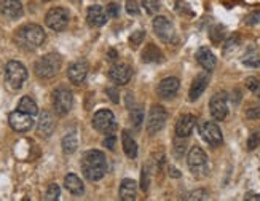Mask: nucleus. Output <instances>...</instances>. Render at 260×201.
I'll return each mask as SVG.
<instances>
[{"instance_id": "obj_34", "label": "nucleus", "mask_w": 260, "mask_h": 201, "mask_svg": "<svg viewBox=\"0 0 260 201\" xmlns=\"http://www.w3.org/2000/svg\"><path fill=\"white\" fill-rule=\"evenodd\" d=\"M142 7L145 8V11L149 15H156L160 11V0H142Z\"/></svg>"}, {"instance_id": "obj_14", "label": "nucleus", "mask_w": 260, "mask_h": 201, "mask_svg": "<svg viewBox=\"0 0 260 201\" xmlns=\"http://www.w3.org/2000/svg\"><path fill=\"white\" fill-rule=\"evenodd\" d=\"M56 129V118L51 112L43 110L40 117H39V123H37V132L42 138H50L51 134Z\"/></svg>"}, {"instance_id": "obj_45", "label": "nucleus", "mask_w": 260, "mask_h": 201, "mask_svg": "<svg viewBox=\"0 0 260 201\" xmlns=\"http://www.w3.org/2000/svg\"><path fill=\"white\" fill-rule=\"evenodd\" d=\"M107 96H109L112 100H114V103H118V100H120V97H118V91H117L115 88H107Z\"/></svg>"}, {"instance_id": "obj_8", "label": "nucleus", "mask_w": 260, "mask_h": 201, "mask_svg": "<svg viewBox=\"0 0 260 201\" xmlns=\"http://www.w3.org/2000/svg\"><path fill=\"white\" fill-rule=\"evenodd\" d=\"M209 112L211 117L217 121H223L229 115V94L225 91L216 93L209 100Z\"/></svg>"}, {"instance_id": "obj_37", "label": "nucleus", "mask_w": 260, "mask_h": 201, "mask_svg": "<svg viewBox=\"0 0 260 201\" xmlns=\"http://www.w3.org/2000/svg\"><path fill=\"white\" fill-rule=\"evenodd\" d=\"M141 190L142 192H147L150 187V173L147 170V166H142V171H141Z\"/></svg>"}, {"instance_id": "obj_12", "label": "nucleus", "mask_w": 260, "mask_h": 201, "mask_svg": "<svg viewBox=\"0 0 260 201\" xmlns=\"http://www.w3.org/2000/svg\"><path fill=\"white\" fill-rule=\"evenodd\" d=\"M153 30L166 43H173L176 39V29L166 16H156L153 19Z\"/></svg>"}, {"instance_id": "obj_36", "label": "nucleus", "mask_w": 260, "mask_h": 201, "mask_svg": "<svg viewBox=\"0 0 260 201\" xmlns=\"http://www.w3.org/2000/svg\"><path fill=\"white\" fill-rule=\"evenodd\" d=\"M145 39V32L144 30H136L133 32L131 36H129V45H131V48H138L139 45L144 42Z\"/></svg>"}, {"instance_id": "obj_7", "label": "nucleus", "mask_w": 260, "mask_h": 201, "mask_svg": "<svg viewBox=\"0 0 260 201\" xmlns=\"http://www.w3.org/2000/svg\"><path fill=\"white\" fill-rule=\"evenodd\" d=\"M69 11L62 7H54L51 10H48L47 16H45V22L47 26L54 30V32H62L67 24H69Z\"/></svg>"}, {"instance_id": "obj_27", "label": "nucleus", "mask_w": 260, "mask_h": 201, "mask_svg": "<svg viewBox=\"0 0 260 201\" xmlns=\"http://www.w3.org/2000/svg\"><path fill=\"white\" fill-rule=\"evenodd\" d=\"M18 110L24 112V114H29V115H37L39 114V107L36 104V100L30 99L29 96H24L21 97V100L18 103Z\"/></svg>"}, {"instance_id": "obj_40", "label": "nucleus", "mask_w": 260, "mask_h": 201, "mask_svg": "<svg viewBox=\"0 0 260 201\" xmlns=\"http://www.w3.org/2000/svg\"><path fill=\"white\" fill-rule=\"evenodd\" d=\"M258 22H260V10L252 11L251 15L246 16V24L247 26H255V24H258Z\"/></svg>"}, {"instance_id": "obj_20", "label": "nucleus", "mask_w": 260, "mask_h": 201, "mask_svg": "<svg viewBox=\"0 0 260 201\" xmlns=\"http://www.w3.org/2000/svg\"><path fill=\"white\" fill-rule=\"evenodd\" d=\"M209 85V75L208 74H200L195 77V80L191 82L190 91H188V99L190 100H197L200 96L206 91V88Z\"/></svg>"}, {"instance_id": "obj_24", "label": "nucleus", "mask_w": 260, "mask_h": 201, "mask_svg": "<svg viewBox=\"0 0 260 201\" xmlns=\"http://www.w3.org/2000/svg\"><path fill=\"white\" fill-rule=\"evenodd\" d=\"M64 184H66V188L69 190V192L75 196H80L83 195L85 192V187H83V182H82V179L78 177L77 174H67L66 179H64Z\"/></svg>"}, {"instance_id": "obj_4", "label": "nucleus", "mask_w": 260, "mask_h": 201, "mask_svg": "<svg viewBox=\"0 0 260 201\" xmlns=\"http://www.w3.org/2000/svg\"><path fill=\"white\" fill-rule=\"evenodd\" d=\"M5 80L13 89H19L27 80V69L18 61H10L5 65Z\"/></svg>"}, {"instance_id": "obj_10", "label": "nucleus", "mask_w": 260, "mask_h": 201, "mask_svg": "<svg viewBox=\"0 0 260 201\" xmlns=\"http://www.w3.org/2000/svg\"><path fill=\"white\" fill-rule=\"evenodd\" d=\"M200 136L205 139V142H208L211 147H219L223 142V134L220 131V128L217 126V123L214 121H203L200 128Z\"/></svg>"}, {"instance_id": "obj_3", "label": "nucleus", "mask_w": 260, "mask_h": 201, "mask_svg": "<svg viewBox=\"0 0 260 201\" xmlns=\"http://www.w3.org/2000/svg\"><path fill=\"white\" fill-rule=\"evenodd\" d=\"M61 64H62V59L59 54L48 53L37 59L36 65H34V71H36L39 78L47 80V78H53L54 75H58V72L61 69Z\"/></svg>"}, {"instance_id": "obj_6", "label": "nucleus", "mask_w": 260, "mask_h": 201, "mask_svg": "<svg viewBox=\"0 0 260 201\" xmlns=\"http://www.w3.org/2000/svg\"><path fill=\"white\" fill-rule=\"evenodd\" d=\"M93 128L98 132H103V134L114 132L117 129V120H115L114 112H110L107 109L98 110L93 117Z\"/></svg>"}, {"instance_id": "obj_22", "label": "nucleus", "mask_w": 260, "mask_h": 201, "mask_svg": "<svg viewBox=\"0 0 260 201\" xmlns=\"http://www.w3.org/2000/svg\"><path fill=\"white\" fill-rule=\"evenodd\" d=\"M0 11H2L4 16L10 19H18L22 16V4L19 0H2Z\"/></svg>"}, {"instance_id": "obj_38", "label": "nucleus", "mask_w": 260, "mask_h": 201, "mask_svg": "<svg viewBox=\"0 0 260 201\" xmlns=\"http://www.w3.org/2000/svg\"><path fill=\"white\" fill-rule=\"evenodd\" d=\"M258 145H260V134L252 132L249 139H247V150H255Z\"/></svg>"}, {"instance_id": "obj_11", "label": "nucleus", "mask_w": 260, "mask_h": 201, "mask_svg": "<svg viewBox=\"0 0 260 201\" xmlns=\"http://www.w3.org/2000/svg\"><path fill=\"white\" fill-rule=\"evenodd\" d=\"M168 120V112L161 106H153L149 112V118H147V132L149 134H156L160 132Z\"/></svg>"}, {"instance_id": "obj_46", "label": "nucleus", "mask_w": 260, "mask_h": 201, "mask_svg": "<svg viewBox=\"0 0 260 201\" xmlns=\"http://www.w3.org/2000/svg\"><path fill=\"white\" fill-rule=\"evenodd\" d=\"M107 58H109V61H115L117 58H118V54H117V51L112 48V50H109V53H107Z\"/></svg>"}, {"instance_id": "obj_29", "label": "nucleus", "mask_w": 260, "mask_h": 201, "mask_svg": "<svg viewBox=\"0 0 260 201\" xmlns=\"http://www.w3.org/2000/svg\"><path fill=\"white\" fill-rule=\"evenodd\" d=\"M129 120H131L133 128L138 131L141 128V125H142V121H144V109L141 106L131 107V110H129Z\"/></svg>"}, {"instance_id": "obj_28", "label": "nucleus", "mask_w": 260, "mask_h": 201, "mask_svg": "<svg viewBox=\"0 0 260 201\" xmlns=\"http://www.w3.org/2000/svg\"><path fill=\"white\" fill-rule=\"evenodd\" d=\"M77 145H78V139L75 132H69L62 138V152L66 155H72L77 150Z\"/></svg>"}, {"instance_id": "obj_21", "label": "nucleus", "mask_w": 260, "mask_h": 201, "mask_svg": "<svg viewBox=\"0 0 260 201\" xmlns=\"http://www.w3.org/2000/svg\"><path fill=\"white\" fill-rule=\"evenodd\" d=\"M197 61H198V64L203 67V69L208 71V72H212L214 69H216V65H217L216 56H214V53L208 47L198 48V51H197Z\"/></svg>"}, {"instance_id": "obj_35", "label": "nucleus", "mask_w": 260, "mask_h": 201, "mask_svg": "<svg viewBox=\"0 0 260 201\" xmlns=\"http://www.w3.org/2000/svg\"><path fill=\"white\" fill-rule=\"evenodd\" d=\"M246 86H247V89H249L252 94H255L257 97H260V80H258V78H255V77H247L246 78Z\"/></svg>"}, {"instance_id": "obj_9", "label": "nucleus", "mask_w": 260, "mask_h": 201, "mask_svg": "<svg viewBox=\"0 0 260 201\" xmlns=\"http://www.w3.org/2000/svg\"><path fill=\"white\" fill-rule=\"evenodd\" d=\"M74 96L67 88H58L53 93V107L58 115H67L72 109Z\"/></svg>"}, {"instance_id": "obj_1", "label": "nucleus", "mask_w": 260, "mask_h": 201, "mask_svg": "<svg viewBox=\"0 0 260 201\" xmlns=\"http://www.w3.org/2000/svg\"><path fill=\"white\" fill-rule=\"evenodd\" d=\"M82 171L88 181H99L103 179L107 171L106 155L101 150H88L82 158Z\"/></svg>"}, {"instance_id": "obj_42", "label": "nucleus", "mask_w": 260, "mask_h": 201, "mask_svg": "<svg viewBox=\"0 0 260 201\" xmlns=\"http://www.w3.org/2000/svg\"><path fill=\"white\" fill-rule=\"evenodd\" d=\"M208 198V192L206 190H195V192L188 193L187 199H206Z\"/></svg>"}, {"instance_id": "obj_39", "label": "nucleus", "mask_w": 260, "mask_h": 201, "mask_svg": "<svg viewBox=\"0 0 260 201\" xmlns=\"http://www.w3.org/2000/svg\"><path fill=\"white\" fill-rule=\"evenodd\" d=\"M126 11L131 16H138L139 15V4H138V0H126Z\"/></svg>"}, {"instance_id": "obj_43", "label": "nucleus", "mask_w": 260, "mask_h": 201, "mask_svg": "<svg viewBox=\"0 0 260 201\" xmlns=\"http://www.w3.org/2000/svg\"><path fill=\"white\" fill-rule=\"evenodd\" d=\"M120 13V5L118 4H109L107 5V15L110 18H117Z\"/></svg>"}, {"instance_id": "obj_5", "label": "nucleus", "mask_w": 260, "mask_h": 201, "mask_svg": "<svg viewBox=\"0 0 260 201\" xmlns=\"http://www.w3.org/2000/svg\"><path fill=\"white\" fill-rule=\"evenodd\" d=\"M187 164L190 168V171L198 177H203L208 174V156L201 147L195 145L191 147L187 156Z\"/></svg>"}, {"instance_id": "obj_17", "label": "nucleus", "mask_w": 260, "mask_h": 201, "mask_svg": "<svg viewBox=\"0 0 260 201\" xmlns=\"http://www.w3.org/2000/svg\"><path fill=\"white\" fill-rule=\"evenodd\" d=\"M109 77L115 85L121 86V85H126L131 80L133 71H131V67L128 64H117L109 71Z\"/></svg>"}, {"instance_id": "obj_30", "label": "nucleus", "mask_w": 260, "mask_h": 201, "mask_svg": "<svg viewBox=\"0 0 260 201\" xmlns=\"http://www.w3.org/2000/svg\"><path fill=\"white\" fill-rule=\"evenodd\" d=\"M240 42H241V39H240V36L238 34H232V36L227 39V42H225V45H223V56H230V54H233L236 50H238V47H240Z\"/></svg>"}, {"instance_id": "obj_32", "label": "nucleus", "mask_w": 260, "mask_h": 201, "mask_svg": "<svg viewBox=\"0 0 260 201\" xmlns=\"http://www.w3.org/2000/svg\"><path fill=\"white\" fill-rule=\"evenodd\" d=\"M61 196V188L58 184H50L47 192H45V199L47 201H58Z\"/></svg>"}, {"instance_id": "obj_41", "label": "nucleus", "mask_w": 260, "mask_h": 201, "mask_svg": "<svg viewBox=\"0 0 260 201\" xmlns=\"http://www.w3.org/2000/svg\"><path fill=\"white\" fill-rule=\"evenodd\" d=\"M246 117L249 120H258L260 118V106H252L246 110Z\"/></svg>"}, {"instance_id": "obj_26", "label": "nucleus", "mask_w": 260, "mask_h": 201, "mask_svg": "<svg viewBox=\"0 0 260 201\" xmlns=\"http://www.w3.org/2000/svg\"><path fill=\"white\" fill-rule=\"evenodd\" d=\"M141 56H142V61H144L145 64L160 62V61L163 59V54H161L160 48H158L156 45H153V43H149V45H147Z\"/></svg>"}, {"instance_id": "obj_13", "label": "nucleus", "mask_w": 260, "mask_h": 201, "mask_svg": "<svg viewBox=\"0 0 260 201\" xmlns=\"http://www.w3.org/2000/svg\"><path fill=\"white\" fill-rule=\"evenodd\" d=\"M8 123H10V126L13 128L16 132H27L34 126L32 115L24 114V112H21V110L11 112V114L8 115Z\"/></svg>"}, {"instance_id": "obj_44", "label": "nucleus", "mask_w": 260, "mask_h": 201, "mask_svg": "<svg viewBox=\"0 0 260 201\" xmlns=\"http://www.w3.org/2000/svg\"><path fill=\"white\" fill-rule=\"evenodd\" d=\"M104 147L109 149V150L115 149V136H114V134H107V138L104 139Z\"/></svg>"}, {"instance_id": "obj_47", "label": "nucleus", "mask_w": 260, "mask_h": 201, "mask_svg": "<svg viewBox=\"0 0 260 201\" xmlns=\"http://www.w3.org/2000/svg\"><path fill=\"white\" fill-rule=\"evenodd\" d=\"M169 176H171V177H176V179H179V177L182 176V174H180V171H179V170H176V168H169Z\"/></svg>"}, {"instance_id": "obj_48", "label": "nucleus", "mask_w": 260, "mask_h": 201, "mask_svg": "<svg viewBox=\"0 0 260 201\" xmlns=\"http://www.w3.org/2000/svg\"><path fill=\"white\" fill-rule=\"evenodd\" d=\"M43 2H48V0H43Z\"/></svg>"}, {"instance_id": "obj_19", "label": "nucleus", "mask_w": 260, "mask_h": 201, "mask_svg": "<svg viewBox=\"0 0 260 201\" xmlns=\"http://www.w3.org/2000/svg\"><path fill=\"white\" fill-rule=\"evenodd\" d=\"M107 11L101 7V5H91L88 8V13H86V19H88V24L93 26V27H101L104 26L107 22Z\"/></svg>"}, {"instance_id": "obj_16", "label": "nucleus", "mask_w": 260, "mask_h": 201, "mask_svg": "<svg viewBox=\"0 0 260 201\" xmlns=\"http://www.w3.org/2000/svg\"><path fill=\"white\" fill-rule=\"evenodd\" d=\"M88 71H89V65L86 61H77L69 65V69H67V77H69V80L74 85H82L88 75Z\"/></svg>"}, {"instance_id": "obj_23", "label": "nucleus", "mask_w": 260, "mask_h": 201, "mask_svg": "<svg viewBox=\"0 0 260 201\" xmlns=\"http://www.w3.org/2000/svg\"><path fill=\"white\" fill-rule=\"evenodd\" d=\"M136 198H138V185L133 179H123L120 184V199L134 201Z\"/></svg>"}, {"instance_id": "obj_15", "label": "nucleus", "mask_w": 260, "mask_h": 201, "mask_svg": "<svg viewBox=\"0 0 260 201\" xmlns=\"http://www.w3.org/2000/svg\"><path fill=\"white\" fill-rule=\"evenodd\" d=\"M195 126H197V117L191 114H185L176 123V136L180 139H185L193 132Z\"/></svg>"}, {"instance_id": "obj_25", "label": "nucleus", "mask_w": 260, "mask_h": 201, "mask_svg": "<svg viewBox=\"0 0 260 201\" xmlns=\"http://www.w3.org/2000/svg\"><path fill=\"white\" fill-rule=\"evenodd\" d=\"M121 144H123V150H125L126 156L129 160H134L138 156V144L133 139L129 131H123L121 132Z\"/></svg>"}, {"instance_id": "obj_18", "label": "nucleus", "mask_w": 260, "mask_h": 201, "mask_svg": "<svg viewBox=\"0 0 260 201\" xmlns=\"http://www.w3.org/2000/svg\"><path fill=\"white\" fill-rule=\"evenodd\" d=\"M180 88V82L176 77H166L165 80H161V83L158 85V96L163 99H171L177 94Z\"/></svg>"}, {"instance_id": "obj_33", "label": "nucleus", "mask_w": 260, "mask_h": 201, "mask_svg": "<svg viewBox=\"0 0 260 201\" xmlns=\"http://www.w3.org/2000/svg\"><path fill=\"white\" fill-rule=\"evenodd\" d=\"M225 37V27L217 24V26H214L209 32V39L214 42V43H220Z\"/></svg>"}, {"instance_id": "obj_2", "label": "nucleus", "mask_w": 260, "mask_h": 201, "mask_svg": "<svg viewBox=\"0 0 260 201\" xmlns=\"http://www.w3.org/2000/svg\"><path fill=\"white\" fill-rule=\"evenodd\" d=\"M16 42L26 50H36L45 42V30L37 24H26L18 29Z\"/></svg>"}, {"instance_id": "obj_31", "label": "nucleus", "mask_w": 260, "mask_h": 201, "mask_svg": "<svg viewBox=\"0 0 260 201\" xmlns=\"http://www.w3.org/2000/svg\"><path fill=\"white\" fill-rule=\"evenodd\" d=\"M241 62L247 67H258L260 65V56L257 51H247L241 58Z\"/></svg>"}]
</instances>
